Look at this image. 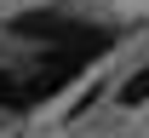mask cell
Here are the masks:
<instances>
[{
    "instance_id": "obj_1",
    "label": "cell",
    "mask_w": 149,
    "mask_h": 138,
    "mask_svg": "<svg viewBox=\"0 0 149 138\" xmlns=\"http://www.w3.org/2000/svg\"><path fill=\"white\" fill-rule=\"evenodd\" d=\"M86 23L63 18V12H23V18H12V35L17 40H46V46H63L69 35H80Z\"/></svg>"
},
{
    "instance_id": "obj_2",
    "label": "cell",
    "mask_w": 149,
    "mask_h": 138,
    "mask_svg": "<svg viewBox=\"0 0 149 138\" xmlns=\"http://www.w3.org/2000/svg\"><path fill=\"white\" fill-rule=\"evenodd\" d=\"M115 98L126 104V109H138V104H149V63H143V69H132V75L120 81V92H115Z\"/></svg>"
}]
</instances>
